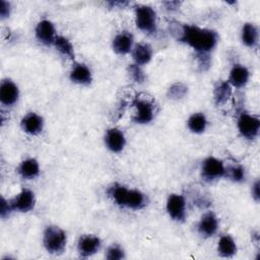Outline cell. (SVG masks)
Segmentation results:
<instances>
[{
  "label": "cell",
  "instance_id": "484cf974",
  "mask_svg": "<svg viewBox=\"0 0 260 260\" xmlns=\"http://www.w3.org/2000/svg\"><path fill=\"white\" fill-rule=\"evenodd\" d=\"M187 128L190 132L194 134H202L205 132L208 121L204 113L202 112H196L189 116L187 120Z\"/></svg>",
  "mask_w": 260,
  "mask_h": 260
},
{
  "label": "cell",
  "instance_id": "6da1fadb",
  "mask_svg": "<svg viewBox=\"0 0 260 260\" xmlns=\"http://www.w3.org/2000/svg\"><path fill=\"white\" fill-rule=\"evenodd\" d=\"M169 29L178 42L186 44L195 52L198 66L202 71H206L211 63V53L219 42L217 31L178 21L170 22Z\"/></svg>",
  "mask_w": 260,
  "mask_h": 260
},
{
  "label": "cell",
  "instance_id": "9c48e42d",
  "mask_svg": "<svg viewBox=\"0 0 260 260\" xmlns=\"http://www.w3.org/2000/svg\"><path fill=\"white\" fill-rule=\"evenodd\" d=\"M102 248V240L96 235L84 234L77 240V253L81 258H88L96 254Z\"/></svg>",
  "mask_w": 260,
  "mask_h": 260
},
{
  "label": "cell",
  "instance_id": "ac0fdd59",
  "mask_svg": "<svg viewBox=\"0 0 260 260\" xmlns=\"http://www.w3.org/2000/svg\"><path fill=\"white\" fill-rule=\"evenodd\" d=\"M17 175L23 180H35L40 176L41 167L35 157H27L22 159L16 168Z\"/></svg>",
  "mask_w": 260,
  "mask_h": 260
},
{
  "label": "cell",
  "instance_id": "7402d4cb",
  "mask_svg": "<svg viewBox=\"0 0 260 260\" xmlns=\"http://www.w3.org/2000/svg\"><path fill=\"white\" fill-rule=\"evenodd\" d=\"M216 252L218 256L222 258H232L238 252V246L230 234H222L217 242L216 245Z\"/></svg>",
  "mask_w": 260,
  "mask_h": 260
},
{
  "label": "cell",
  "instance_id": "1f68e13d",
  "mask_svg": "<svg viewBox=\"0 0 260 260\" xmlns=\"http://www.w3.org/2000/svg\"><path fill=\"white\" fill-rule=\"evenodd\" d=\"M11 12V4L5 0L0 1V17L1 19H6L10 16Z\"/></svg>",
  "mask_w": 260,
  "mask_h": 260
},
{
  "label": "cell",
  "instance_id": "836d02e7",
  "mask_svg": "<svg viewBox=\"0 0 260 260\" xmlns=\"http://www.w3.org/2000/svg\"><path fill=\"white\" fill-rule=\"evenodd\" d=\"M180 4L181 2H178V1H168V2H164V5L166 6V9L169 10V11H174V10H177L179 7H180Z\"/></svg>",
  "mask_w": 260,
  "mask_h": 260
},
{
  "label": "cell",
  "instance_id": "ba28073f",
  "mask_svg": "<svg viewBox=\"0 0 260 260\" xmlns=\"http://www.w3.org/2000/svg\"><path fill=\"white\" fill-rule=\"evenodd\" d=\"M13 212L26 213L36 206L35 192L28 188H22L15 196L9 199Z\"/></svg>",
  "mask_w": 260,
  "mask_h": 260
},
{
  "label": "cell",
  "instance_id": "7a4b0ae2",
  "mask_svg": "<svg viewBox=\"0 0 260 260\" xmlns=\"http://www.w3.org/2000/svg\"><path fill=\"white\" fill-rule=\"evenodd\" d=\"M67 235L56 224H49L43 232V246L51 255H61L66 250Z\"/></svg>",
  "mask_w": 260,
  "mask_h": 260
},
{
  "label": "cell",
  "instance_id": "30bf717a",
  "mask_svg": "<svg viewBox=\"0 0 260 260\" xmlns=\"http://www.w3.org/2000/svg\"><path fill=\"white\" fill-rule=\"evenodd\" d=\"M218 228V217L211 210H207L206 212H204L197 222V233L199 234L200 237L204 239L214 237L217 234Z\"/></svg>",
  "mask_w": 260,
  "mask_h": 260
},
{
  "label": "cell",
  "instance_id": "5bb4252c",
  "mask_svg": "<svg viewBox=\"0 0 260 260\" xmlns=\"http://www.w3.org/2000/svg\"><path fill=\"white\" fill-rule=\"evenodd\" d=\"M106 147L113 153H120L126 145V137L122 130L116 127L109 128L104 136Z\"/></svg>",
  "mask_w": 260,
  "mask_h": 260
},
{
  "label": "cell",
  "instance_id": "8fae6325",
  "mask_svg": "<svg viewBox=\"0 0 260 260\" xmlns=\"http://www.w3.org/2000/svg\"><path fill=\"white\" fill-rule=\"evenodd\" d=\"M57 36L56 27L50 19H41L35 27V37L37 41L46 47L53 46Z\"/></svg>",
  "mask_w": 260,
  "mask_h": 260
},
{
  "label": "cell",
  "instance_id": "83f0119b",
  "mask_svg": "<svg viewBox=\"0 0 260 260\" xmlns=\"http://www.w3.org/2000/svg\"><path fill=\"white\" fill-rule=\"evenodd\" d=\"M127 75L128 78L136 84H142L146 80V74L142 68L135 63H131L127 66Z\"/></svg>",
  "mask_w": 260,
  "mask_h": 260
},
{
  "label": "cell",
  "instance_id": "cb8c5ba5",
  "mask_svg": "<svg viewBox=\"0 0 260 260\" xmlns=\"http://www.w3.org/2000/svg\"><path fill=\"white\" fill-rule=\"evenodd\" d=\"M129 189L130 188H128L127 186L122 185L118 182H115L108 187L107 195L116 205H118L119 207L125 208Z\"/></svg>",
  "mask_w": 260,
  "mask_h": 260
},
{
  "label": "cell",
  "instance_id": "277c9868",
  "mask_svg": "<svg viewBox=\"0 0 260 260\" xmlns=\"http://www.w3.org/2000/svg\"><path fill=\"white\" fill-rule=\"evenodd\" d=\"M237 128L243 138L250 141L254 140L260 132V119L257 115L242 111L237 118Z\"/></svg>",
  "mask_w": 260,
  "mask_h": 260
},
{
  "label": "cell",
  "instance_id": "52a82bcc",
  "mask_svg": "<svg viewBox=\"0 0 260 260\" xmlns=\"http://www.w3.org/2000/svg\"><path fill=\"white\" fill-rule=\"evenodd\" d=\"M132 106L135 109V113L131 119L135 124H149L154 119L155 110L153 104L150 101L137 96L133 100Z\"/></svg>",
  "mask_w": 260,
  "mask_h": 260
},
{
  "label": "cell",
  "instance_id": "d6a6232c",
  "mask_svg": "<svg viewBox=\"0 0 260 260\" xmlns=\"http://www.w3.org/2000/svg\"><path fill=\"white\" fill-rule=\"evenodd\" d=\"M259 189H260V182H259V179H256L251 186V196L256 203H258L260 200V190Z\"/></svg>",
  "mask_w": 260,
  "mask_h": 260
},
{
  "label": "cell",
  "instance_id": "e575fe53",
  "mask_svg": "<svg viewBox=\"0 0 260 260\" xmlns=\"http://www.w3.org/2000/svg\"><path fill=\"white\" fill-rule=\"evenodd\" d=\"M108 4L112 5L110 8H116L117 6H119V8H124V6L128 5L129 3L128 2H121V1H111V2H108Z\"/></svg>",
  "mask_w": 260,
  "mask_h": 260
},
{
  "label": "cell",
  "instance_id": "9a60e30c",
  "mask_svg": "<svg viewBox=\"0 0 260 260\" xmlns=\"http://www.w3.org/2000/svg\"><path fill=\"white\" fill-rule=\"evenodd\" d=\"M69 79L75 84L88 86L92 83L93 76L90 68L86 64L74 62L69 71Z\"/></svg>",
  "mask_w": 260,
  "mask_h": 260
},
{
  "label": "cell",
  "instance_id": "d6986e66",
  "mask_svg": "<svg viewBox=\"0 0 260 260\" xmlns=\"http://www.w3.org/2000/svg\"><path fill=\"white\" fill-rule=\"evenodd\" d=\"M130 54H131L133 63L139 66H144V65H147L152 60L153 49L148 43L141 42L134 45Z\"/></svg>",
  "mask_w": 260,
  "mask_h": 260
},
{
  "label": "cell",
  "instance_id": "f1b7e54d",
  "mask_svg": "<svg viewBox=\"0 0 260 260\" xmlns=\"http://www.w3.org/2000/svg\"><path fill=\"white\" fill-rule=\"evenodd\" d=\"M188 92V86L183 82L173 83L167 90V95L171 100H181L185 98Z\"/></svg>",
  "mask_w": 260,
  "mask_h": 260
},
{
  "label": "cell",
  "instance_id": "2e32d148",
  "mask_svg": "<svg viewBox=\"0 0 260 260\" xmlns=\"http://www.w3.org/2000/svg\"><path fill=\"white\" fill-rule=\"evenodd\" d=\"M250 79L249 69L240 63H235L230 69L229 78L226 79L233 88L241 89L245 87Z\"/></svg>",
  "mask_w": 260,
  "mask_h": 260
},
{
  "label": "cell",
  "instance_id": "7c38bea8",
  "mask_svg": "<svg viewBox=\"0 0 260 260\" xmlns=\"http://www.w3.org/2000/svg\"><path fill=\"white\" fill-rule=\"evenodd\" d=\"M19 100V88L10 78H3L0 83V103L5 108H11Z\"/></svg>",
  "mask_w": 260,
  "mask_h": 260
},
{
  "label": "cell",
  "instance_id": "5b68a950",
  "mask_svg": "<svg viewBox=\"0 0 260 260\" xmlns=\"http://www.w3.org/2000/svg\"><path fill=\"white\" fill-rule=\"evenodd\" d=\"M200 176L206 183H213L224 178V161L213 155L205 157L200 166Z\"/></svg>",
  "mask_w": 260,
  "mask_h": 260
},
{
  "label": "cell",
  "instance_id": "8992f818",
  "mask_svg": "<svg viewBox=\"0 0 260 260\" xmlns=\"http://www.w3.org/2000/svg\"><path fill=\"white\" fill-rule=\"evenodd\" d=\"M166 210L172 220L184 222L187 218V202L185 196L178 193L170 194L167 198Z\"/></svg>",
  "mask_w": 260,
  "mask_h": 260
},
{
  "label": "cell",
  "instance_id": "4fadbf2b",
  "mask_svg": "<svg viewBox=\"0 0 260 260\" xmlns=\"http://www.w3.org/2000/svg\"><path fill=\"white\" fill-rule=\"evenodd\" d=\"M45 126L44 118L36 113L28 112L26 113L20 120V128L21 130L30 136H37L42 133Z\"/></svg>",
  "mask_w": 260,
  "mask_h": 260
},
{
  "label": "cell",
  "instance_id": "603a6c76",
  "mask_svg": "<svg viewBox=\"0 0 260 260\" xmlns=\"http://www.w3.org/2000/svg\"><path fill=\"white\" fill-rule=\"evenodd\" d=\"M148 202H149L148 197L144 192H142L139 189L130 188L128 197L126 200L125 208L135 210V211L141 210L148 205Z\"/></svg>",
  "mask_w": 260,
  "mask_h": 260
},
{
  "label": "cell",
  "instance_id": "d4e9b609",
  "mask_svg": "<svg viewBox=\"0 0 260 260\" xmlns=\"http://www.w3.org/2000/svg\"><path fill=\"white\" fill-rule=\"evenodd\" d=\"M224 168H225L224 178L229 179L234 183H243L246 181L247 173H246L245 167L242 164L236 160H232V161H229L228 164L224 162Z\"/></svg>",
  "mask_w": 260,
  "mask_h": 260
},
{
  "label": "cell",
  "instance_id": "ffe728a7",
  "mask_svg": "<svg viewBox=\"0 0 260 260\" xmlns=\"http://www.w3.org/2000/svg\"><path fill=\"white\" fill-rule=\"evenodd\" d=\"M233 94V87L228 80H217L213 86L212 99L213 103L217 107L224 106Z\"/></svg>",
  "mask_w": 260,
  "mask_h": 260
},
{
  "label": "cell",
  "instance_id": "3957f363",
  "mask_svg": "<svg viewBox=\"0 0 260 260\" xmlns=\"http://www.w3.org/2000/svg\"><path fill=\"white\" fill-rule=\"evenodd\" d=\"M134 21L136 27L146 35H153L157 30V14L150 5H135Z\"/></svg>",
  "mask_w": 260,
  "mask_h": 260
},
{
  "label": "cell",
  "instance_id": "e0dca14e",
  "mask_svg": "<svg viewBox=\"0 0 260 260\" xmlns=\"http://www.w3.org/2000/svg\"><path fill=\"white\" fill-rule=\"evenodd\" d=\"M134 45V37L128 30L118 32L112 41V49L117 55L130 54Z\"/></svg>",
  "mask_w": 260,
  "mask_h": 260
},
{
  "label": "cell",
  "instance_id": "f546056e",
  "mask_svg": "<svg viewBox=\"0 0 260 260\" xmlns=\"http://www.w3.org/2000/svg\"><path fill=\"white\" fill-rule=\"evenodd\" d=\"M105 257L108 260H122L126 258V252L121 245L112 244L107 248Z\"/></svg>",
  "mask_w": 260,
  "mask_h": 260
},
{
  "label": "cell",
  "instance_id": "4dcf8cb0",
  "mask_svg": "<svg viewBox=\"0 0 260 260\" xmlns=\"http://www.w3.org/2000/svg\"><path fill=\"white\" fill-rule=\"evenodd\" d=\"M13 212L9 199H6L4 197L1 198V203H0V216L2 219H5L8 217L11 213Z\"/></svg>",
  "mask_w": 260,
  "mask_h": 260
},
{
  "label": "cell",
  "instance_id": "4316f807",
  "mask_svg": "<svg viewBox=\"0 0 260 260\" xmlns=\"http://www.w3.org/2000/svg\"><path fill=\"white\" fill-rule=\"evenodd\" d=\"M53 47L55 48V50L64 58L69 59L74 61L75 60V50H74V46L71 43V41L62 36V35H58Z\"/></svg>",
  "mask_w": 260,
  "mask_h": 260
},
{
  "label": "cell",
  "instance_id": "44dd1931",
  "mask_svg": "<svg viewBox=\"0 0 260 260\" xmlns=\"http://www.w3.org/2000/svg\"><path fill=\"white\" fill-rule=\"evenodd\" d=\"M241 41L249 49H256L259 44V28L253 22H245L241 28Z\"/></svg>",
  "mask_w": 260,
  "mask_h": 260
}]
</instances>
